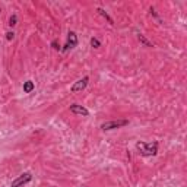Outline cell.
Segmentation results:
<instances>
[{"mask_svg": "<svg viewBox=\"0 0 187 187\" xmlns=\"http://www.w3.org/2000/svg\"><path fill=\"white\" fill-rule=\"evenodd\" d=\"M136 148L142 156H155L158 154V142H152V143L137 142Z\"/></svg>", "mask_w": 187, "mask_h": 187, "instance_id": "6da1fadb", "label": "cell"}, {"mask_svg": "<svg viewBox=\"0 0 187 187\" xmlns=\"http://www.w3.org/2000/svg\"><path fill=\"white\" fill-rule=\"evenodd\" d=\"M129 124V120H113V121H105L101 124V129L103 130H114V129H119V127H123V126H127Z\"/></svg>", "mask_w": 187, "mask_h": 187, "instance_id": "7a4b0ae2", "label": "cell"}, {"mask_svg": "<svg viewBox=\"0 0 187 187\" xmlns=\"http://www.w3.org/2000/svg\"><path fill=\"white\" fill-rule=\"evenodd\" d=\"M32 180V175L29 174V172H24V174H21L18 178H15L13 181H12V186L10 187H22V186H25L27 183H29Z\"/></svg>", "mask_w": 187, "mask_h": 187, "instance_id": "3957f363", "label": "cell"}, {"mask_svg": "<svg viewBox=\"0 0 187 187\" xmlns=\"http://www.w3.org/2000/svg\"><path fill=\"white\" fill-rule=\"evenodd\" d=\"M76 45H77V35H76V32L70 31V32L67 34V41H66V44H64V48H63V51L72 50V48H75Z\"/></svg>", "mask_w": 187, "mask_h": 187, "instance_id": "277c9868", "label": "cell"}, {"mask_svg": "<svg viewBox=\"0 0 187 187\" xmlns=\"http://www.w3.org/2000/svg\"><path fill=\"white\" fill-rule=\"evenodd\" d=\"M88 82H89V77H88V76H83L82 79H79L77 82H75V83L72 85L70 91H72L73 93H76V92H80V91H83V89L86 88Z\"/></svg>", "mask_w": 187, "mask_h": 187, "instance_id": "5b68a950", "label": "cell"}, {"mask_svg": "<svg viewBox=\"0 0 187 187\" xmlns=\"http://www.w3.org/2000/svg\"><path fill=\"white\" fill-rule=\"evenodd\" d=\"M70 111H72L73 114L83 116V117H88V116H89V111H88L85 107L79 105V104H72V105H70Z\"/></svg>", "mask_w": 187, "mask_h": 187, "instance_id": "8992f818", "label": "cell"}, {"mask_svg": "<svg viewBox=\"0 0 187 187\" xmlns=\"http://www.w3.org/2000/svg\"><path fill=\"white\" fill-rule=\"evenodd\" d=\"M34 88H35V83H34L32 80H27V82H24V92H25V93L32 92V91H34Z\"/></svg>", "mask_w": 187, "mask_h": 187, "instance_id": "52a82bcc", "label": "cell"}, {"mask_svg": "<svg viewBox=\"0 0 187 187\" xmlns=\"http://www.w3.org/2000/svg\"><path fill=\"white\" fill-rule=\"evenodd\" d=\"M97 12H98V13H100V15H101L103 18H105V19L108 21V24H110V25H114V21H113V19L110 18V15H108V13H107V12H105L104 9H101V8H98V9H97Z\"/></svg>", "mask_w": 187, "mask_h": 187, "instance_id": "ba28073f", "label": "cell"}, {"mask_svg": "<svg viewBox=\"0 0 187 187\" xmlns=\"http://www.w3.org/2000/svg\"><path fill=\"white\" fill-rule=\"evenodd\" d=\"M137 38H139V41H140V44H143L145 47H154V44H152L151 41H148V40L145 38V35H142V34H140V35H139Z\"/></svg>", "mask_w": 187, "mask_h": 187, "instance_id": "9c48e42d", "label": "cell"}, {"mask_svg": "<svg viewBox=\"0 0 187 187\" xmlns=\"http://www.w3.org/2000/svg\"><path fill=\"white\" fill-rule=\"evenodd\" d=\"M91 45H92L93 48H100V47H101V43H100L97 38H91Z\"/></svg>", "mask_w": 187, "mask_h": 187, "instance_id": "30bf717a", "label": "cell"}, {"mask_svg": "<svg viewBox=\"0 0 187 187\" xmlns=\"http://www.w3.org/2000/svg\"><path fill=\"white\" fill-rule=\"evenodd\" d=\"M16 22H18V16H16V15H12V16H10V19H9V24H8V25H9V27H15V25H16Z\"/></svg>", "mask_w": 187, "mask_h": 187, "instance_id": "8fae6325", "label": "cell"}, {"mask_svg": "<svg viewBox=\"0 0 187 187\" xmlns=\"http://www.w3.org/2000/svg\"><path fill=\"white\" fill-rule=\"evenodd\" d=\"M13 38H15V34H13V32H8V34H6V40L12 41Z\"/></svg>", "mask_w": 187, "mask_h": 187, "instance_id": "7c38bea8", "label": "cell"}, {"mask_svg": "<svg viewBox=\"0 0 187 187\" xmlns=\"http://www.w3.org/2000/svg\"><path fill=\"white\" fill-rule=\"evenodd\" d=\"M51 45H53V48H54V50H60V45H59L56 41H53V43H51Z\"/></svg>", "mask_w": 187, "mask_h": 187, "instance_id": "4fadbf2b", "label": "cell"}]
</instances>
